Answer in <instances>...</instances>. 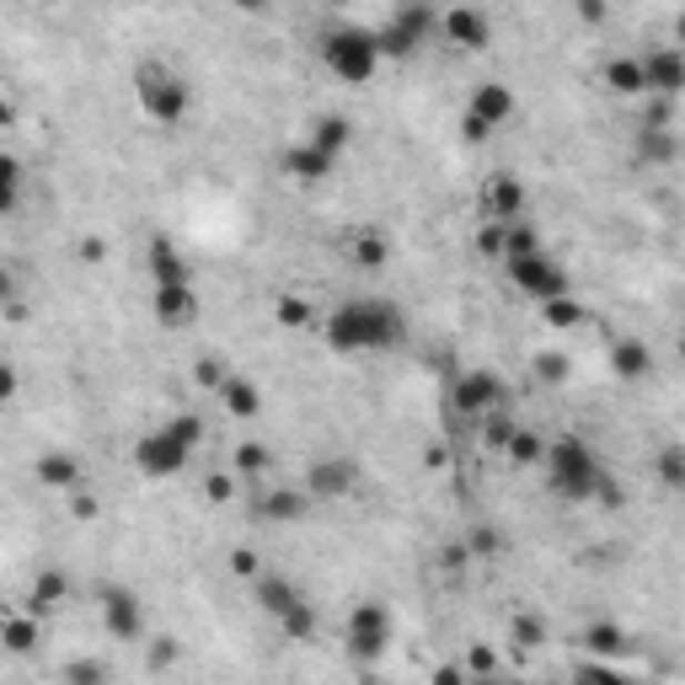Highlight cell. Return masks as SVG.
<instances>
[{"mask_svg": "<svg viewBox=\"0 0 685 685\" xmlns=\"http://www.w3.org/2000/svg\"><path fill=\"white\" fill-rule=\"evenodd\" d=\"M643 60V91L664 97V102H681L685 97V49L681 43H654L637 54Z\"/></svg>", "mask_w": 685, "mask_h": 685, "instance_id": "11", "label": "cell"}, {"mask_svg": "<svg viewBox=\"0 0 685 685\" xmlns=\"http://www.w3.org/2000/svg\"><path fill=\"white\" fill-rule=\"evenodd\" d=\"M204 498H209V504H231V498H236V477L214 472V477L204 482Z\"/></svg>", "mask_w": 685, "mask_h": 685, "instance_id": "46", "label": "cell"}, {"mask_svg": "<svg viewBox=\"0 0 685 685\" xmlns=\"http://www.w3.org/2000/svg\"><path fill=\"white\" fill-rule=\"evenodd\" d=\"M38 643H43V616L11 611V616H6V648H11V654H32Z\"/></svg>", "mask_w": 685, "mask_h": 685, "instance_id": "29", "label": "cell"}, {"mask_svg": "<svg viewBox=\"0 0 685 685\" xmlns=\"http://www.w3.org/2000/svg\"><path fill=\"white\" fill-rule=\"evenodd\" d=\"M284 172L295 182H328L332 172H338V155L322 150L316 140H295V145L284 150Z\"/></svg>", "mask_w": 685, "mask_h": 685, "instance_id": "17", "label": "cell"}, {"mask_svg": "<svg viewBox=\"0 0 685 685\" xmlns=\"http://www.w3.org/2000/svg\"><path fill=\"white\" fill-rule=\"evenodd\" d=\"M322 338H328L332 354H391L407 338V316L386 295H359L332 305L328 322H322Z\"/></svg>", "mask_w": 685, "mask_h": 685, "instance_id": "1", "label": "cell"}, {"mask_svg": "<svg viewBox=\"0 0 685 685\" xmlns=\"http://www.w3.org/2000/svg\"><path fill=\"white\" fill-rule=\"evenodd\" d=\"M129 461H134V472H140V477L161 482V477H178V472H188L193 450L182 445L167 423H155V429H145V434L129 445Z\"/></svg>", "mask_w": 685, "mask_h": 685, "instance_id": "8", "label": "cell"}, {"mask_svg": "<svg viewBox=\"0 0 685 685\" xmlns=\"http://www.w3.org/2000/svg\"><path fill=\"white\" fill-rule=\"evenodd\" d=\"M573 685H637V681H626L616 664H605V658H578L573 664Z\"/></svg>", "mask_w": 685, "mask_h": 685, "instance_id": "34", "label": "cell"}, {"mask_svg": "<svg viewBox=\"0 0 685 685\" xmlns=\"http://www.w3.org/2000/svg\"><path fill=\"white\" fill-rule=\"evenodd\" d=\"M578 643H584V654H590V658H605V664H611V658H622L626 648H632V637H626L622 626H611V622L584 626V637H578Z\"/></svg>", "mask_w": 685, "mask_h": 685, "instance_id": "25", "label": "cell"}, {"mask_svg": "<svg viewBox=\"0 0 685 685\" xmlns=\"http://www.w3.org/2000/svg\"><path fill=\"white\" fill-rule=\"evenodd\" d=\"M102 252H108V246H102V241L91 236V241H81V258H87V263H102Z\"/></svg>", "mask_w": 685, "mask_h": 685, "instance_id": "53", "label": "cell"}, {"mask_svg": "<svg viewBox=\"0 0 685 685\" xmlns=\"http://www.w3.org/2000/svg\"><path fill=\"white\" fill-rule=\"evenodd\" d=\"M108 681V664L102 658H75V664H64V685H102Z\"/></svg>", "mask_w": 685, "mask_h": 685, "instance_id": "42", "label": "cell"}, {"mask_svg": "<svg viewBox=\"0 0 685 685\" xmlns=\"http://www.w3.org/2000/svg\"><path fill=\"white\" fill-rule=\"evenodd\" d=\"M567 354H536V381H546V386H557V381H567Z\"/></svg>", "mask_w": 685, "mask_h": 685, "instance_id": "45", "label": "cell"}, {"mask_svg": "<svg viewBox=\"0 0 685 685\" xmlns=\"http://www.w3.org/2000/svg\"><path fill=\"white\" fill-rule=\"evenodd\" d=\"M658 472V487H669V493H685V445H664L654 461Z\"/></svg>", "mask_w": 685, "mask_h": 685, "instance_id": "35", "label": "cell"}, {"mask_svg": "<svg viewBox=\"0 0 685 685\" xmlns=\"http://www.w3.org/2000/svg\"><path fill=\"white\" fill-rule=\"evenodd\" d=\"M279 632H284L290 643H311V637H316V611H311V600H300L295 611L279 622Z\"/></svg>", "mask_w": 685, "mask_h": 685, "instance_id": "38", "label": "cell"}, {"mask_svg": "<svg viewBox=\"0 0 685 685\" xmlns=\"http://www.w3.org/2000/svg\"><path fill=\"white\" fill-rule=\"evenodd\" d=\"M675 32H681V43H685V17H681V22H675Z\"/></svg>", "mask_w": 685, "mask_h": 685, "instance_id": "55", "label": "cell"}, {"mask_svg": "<svg viewBox=\"0 0 685 685\" xmlns=\"http://www.w3.org/2000/svg\"><path fill=\"white\" fill-rule=\"evenodd\" d=\"M167 664H178V643H167V637H161V643L150 648V669H167Z\"/></svg>", "mask_w": 685, "mask_h": 685, "instance_id": "52", "label": "cell"}, {"mask_svg": "<svg viewBox=\"0 0 685 685\" xmlns=\"http://www.w3.org/2000/svg\"><path fill=\"white\" fill-rule=\"evenodd\" d=\"M440 17L445 11H434V6H396L386 22L375 28V43H381V60H407L417 54L429 38H440Z\"/></svg>", "mask_w": 685, "mask_h": 685, "instance_id": "5", "label": "cell"}, {"mask_svg": "<svg viewBox=\"0 0 685 685\" xmlns=\"http://www.w3.org/2000/svg\"><path fill=\"white\" fill-rule=\"evenodd\" d=\"M349 129H354L349 119H338V113H322V119L311 123V134H305V140H316L322 150L343 155V150H349Z\"/></svg>", "mask_w": 685, "mask_h": 685, "instance_id": "32", "label": "cell"}, {"mask_svg": "<svg viewBox=\"0 0 685 685\" xmlns=\"http://www.w3.org/2000/svg\"><path fill=\"white\" fill-rule=\"evenodd\" d=\"M252 600H258V611H263V616L284 622V616H290V611H295L305 595H300V590L290 584V578H284V573H258V578H252Z\"/></svg>", "mask_w": 685, "mask_h": 685, "instance_id": "19", "label": "cell"}, {"mask_svg": "<svg viewBox=\"0 0 685 685\" xmlns=\"http://www.w3.org/2000/svg\"><path fill=\"white\" fill-rule=\"evenodd\" d=\"M322 64L343 87H370L375 70H381V43H375V28H359V22H332L322 28Z\"/></svg>", "mask_w": 685, "mask_h": 685, "instance_id": "3", "label": "cell"}, {"mask_svg": "<svg viewBox=\"0 0 685 685\" xmlns=\"http://www.w3.org/2000/svg\"><path fill=\"white\" fill-rule=\"evenodd\" d=\"M429 685H472V675H466V664H440Z\"/></svg>", "mask_w": 685, "mask_h": 685, "instance_id": "50", "label": "cell"}, {"mask_svg": "<svg viewBox=\"0 0 685 685\" xmlns=\"http://www.w3.org/2000/svg\"><path fill=\"white\" fill-rule=\"evenodd\" d=\"M504 461H508V466H541V461H546V440H541L536 429H514Z\"/></svg>", "mask_w": 685, "mask_h": 685, "instance_id": "31", "label": "cell"}, {"mask_svg": "<svg viewBox=\"0 0 685 685\" xmlns=\"http://www.w3.org/2000/svg\"><path fill=\"white\" fill-rule=\"evenodd\" d=\"M525 204H531V193H525V182L514 172H487L482 178L477 188L482 225H514V220H525Z\"/></svg>", "mask_w": 685, "mask_h": 685, "instance_id": "10", "label": "cell"}, {"mask_svg": "<svg viewBox=\"0 0 685 685\" xmlns=\"http://www.w3.org/2000/svg\"><path fill=\"white\" fill-rule=\"evenodd\" d=\"M514 108H520V102H514V91H508L504 81H482V87L472 91V102H466V113L477 123H487V129H504V123L514 119Z\"/></svg>", "mask_w": 685, "mask_h": 685, "instance_id": "18", "label": "cell"}, {"mask_svg": "<svg viewBox=\"0 0 685 685\" xmlns=\"http://www.w3.org/2000/svg\"><path fill=\"white\" fill-rule=\"evenodd\" d=\"M541 322H546V328H557V332H573V328H584V322H590V311H584L578 300L567 295V300H552V305H541Z\"/></svg>", "mask_w": 685, "mask_h": 685, "instance_id": "36", "label": "cell"}, {"mask_svg": "<svg viewBox=\"0 0 685 685\" xmlns=\"http://www.w3.org/2000/svg\"><path fill=\"white\" fill-rule=\"evenodd\" d=\"M354 482H359V461H349V455H322V461H311V472H305V493L332 504V498L354 493Z\"/></svg>", "mask_w": 685, "mask_h": 685, "instance_id": "14", "label": "cell"}, {"mask_svg": "<svg viewBox=\"0 0 685 685\" xmlns=\"http://www.w3.org/2000/svg\"><path fill=\"white\" fill-rule=\"evenodd\" d=\"M514 429H520V423H514V417H508V413H487V417H482V440H487V445H493V450H508V440H514Z\"/></svg>", "mask_w": 685, "mask_h": 685, "instance_id": "43", "label": "cell"}, {"mask_svg": "<svg viewBox=\"0 0 685 685\" xmlns=\"http://www.w3.org/2000/svg\"><path fill=\"white\" fill-rule=\"evenodd\" d=\"M600 81L616 91V97H648V91H643V60H637V54H611L605 70H600Z\"/></svg>", "mask_w": 685, "mask_h": 685, "instance_id": "22", "label": "cell"}, {"mask_svg": "<svg viewBox=\"0 0 685 685\" xmlns=\"http://www.w3.org/2000/svg\"><path fill=\"white\" fill-rule=\"evenodd\" d=\"M504 402H508V386L493 370H461V375L450 381V413L455 417L482 423L487 413H504Z\"/></svg>", "mask_w": 685, "mask_h": 685, "instance_id": "9", "label": "cell"}, {"mask_svg": "<svg viewBox=\"0 0 685 685\" xmlns=\"http://www.w3.org/2000/svg\"><path fill=\"white\" fill-rule=\"evenodd\" d=\"M466 552H472V557H498V536H493V531H472V536H466Z\"/></svg>", "mask_w": 685, "mask_h": 685, "instance_id": "47", "label": "cell"}, {"mask_svg": "<svg viewBox=\"0 0 685 685\" xmlns=\"http://www.w3.org/2000/svg\"><path fill=\"white\" fill-rule=\"evenodd\" d=\"M97 493H81V487H75V493H70V514H75V520H97Z\"/></svg>", "mask_w": 685, "mask_h": 685, "instance_id": "49", "label": "cell"}, {"mask_svg": "<svg viewBox=\"0 0 685 685\" xmlns=\"http://www.w3.org/2000/svg\"><path fill=\"white\" fill-rule=\"evenodd\" d=\"M477 252H482V258H493V263H504L508 225H482V231H477Z\"/></svg>", "mask_w": 685, "mask_h": 685, "instance_id": "44", "label": "cell"}, {"mask_svg": "<svg viewBox=\"0 0 685 685\" xmlns=\"http://www.w3.org/2000/svg\"><path fill=\"white\" fill-rule=\"evenodd\" d=\"M231 375H236V370H231L225 359H214V354L193 359V381H199V386H204V391H214V396L225 391V381H231Z\"/></svg>", "mask_w": 685, "mask_h": 685, "instance_id": "37", "label": "cell"}, {"mask_svg": "<svg viewBox=\"0 0 685 685\" xmlns=\"http://www.w3.org/2000/svg\"><path fill=\"white\" fill-rule=\"evenodd\" d=\"M220 407L236 417V423H258V413H263V391L252 386L246 375H231L225 391H220Z\"/></svg>", "mask_w": 685, "mask_h": 685, "instance_id": "21", "label": "cell"}, {"mask_svg": "<svg viewBox=\"0 0 685 685\" xmlns=\"http://www.w3.org/2000/svg\"><path fill=\"white\" fill-rule=\"evenodd\" d=\"M472 685H504L498 675H472Z\"/></svg>", "mask_w": 685, "mask_h": 685, "instance_id": "54", "label": "cell"}, {"mask_svg": "<svg viewBox=\"0 0 685 685\" xmlns=\"http://www.w3.org/2000/svg\"><path fill=\"white\" fill-rule=\"evenodd\" d=\"M231 573H236V578H246V584H252V578H258L263 567H258V557H252L246 546H236V552H231Z\"/></svg>", "mask_w": 685, "mask_h": 685, "instance_id": "48", "label": "cell"}, {"mask_svg": "<svg viewBox=\"0 0 685 685\" xmlns=\"http://www.w3.org/2000/svg\"><path fill=\"white\" fill-rule=\"evenodd\" d=\"M38 477H43V487L75 493V487H81V461L64 455V450H49V455H38Z\"/></svg>", "mask_w": 685, "mask_h": 685, "instance_id": "28", "label": "cell"}, {"mask_svg": "<svg viewBox=\"0 0 685 685\" xmlns=\"http://www.w3.org/2000/svg\"><path fill=\"white\" fill-rule=\"evenodd\" d=\"M150 311H155V322L167 332H188L199 322V290L193 284H161L150 295Z\"/></svg>", "mask_w": 685, "mask_h": 685, "instance_id": "15", "label": "cell"}, {"mask_svg": "<svg viewBox=\"0 0 685 685\" xmlns=\"http://www.w3.org/2000/svg\"><path fill=\"white\" fill-rule=\"evenodd\" d=\"M632 150H637V161H643V167H664V161H675V155H681V140H675V129H637Z\"/></svg>", "mask_w": 685, "mask_h": 685, "instance_id": "27", "label": "cell"}, {"mask_svg": "<svg viewBox=\"0 0 685 685\" xmlns=\"http://www.w3.org/2000/svg\"><path fill=\"white\" fill-rule=\"evenodd\" d=\"M231 466H236V477H269L273 472V450L269 445H258V440H241L236 455H231Z\"/></svg>", "mask_w": 685, "mask_h": 685, "instance_id": "30", "label": "cell"}, {"mask_svg": "<svg viewBox=\"0 0 685 685\" xmlns=\"http://www.w3.org/2000/svg\"><path fill=\"white\" fill-rule=\"evenodd\" d=\"M508 643L525 648V654H536L541 643H546V622L531 616V611H514V616H508Z\"/></svg>", "mask_w": 685, "mask_h": 685, "instance_id": "33", "label": "cell"}, {"mask_svg": "<svg viewBox=\"0 0 685 685\" xmlns=\"http://www.w3.org/2000/svg\"><path fill=\"white\" fill-rule=\"evenodd\" d=\"M102 626L119 637V643H140L145 637V611H140V600L129 595V590H119V584H102Z\"/></svg>", "mask_w": 685, "mask_h": 685, "instance_id": "13", "label": "cell"}, {"mask_svg": "<svg viewBox=\"0 0 685 685\" xmlns=\"http://www.w3.org/2000/svg\"><path fill=\"white\" fill-rule=\"evenodd\" d=\"M134 102H140V113H145L155 129H178L182 119H188V81H182L178 70L167 60H140L134 64Z\"/></svg>", "mask_w": 685, "mask_h": 685, "instance_id": "4", "label": "cell"}, {"mask_svg": "<svg viewBox=\"0 0 685 685\" xmlns=\"http://www.w3.org/2000/svg\"><path fill=\"white\" fill-rule=\"evenodd\" d=\"M440 38H445L450 49H487L493 43V17L482 11V6H450L445 17H440Z\"/></svg>", "mask_w": 685, "mask_h": 685, "instance_id": "12", "label": "cell"}, {"mask_svg": "<svg viewBox=\"0 0 685 685\" xmlns=\"http://www.w3.org/2000/svg\"><path fill=\"white\" fill-rule=\"evenodd\" d=\"M17 199H22V161L17 155H0V204L17 209Z\"/></svg>", "mask_w": 685, "mask_h": 685, "instance_id": "40", "label": "cell"}, {"mask_svg": "<svg viewBox=\"0 0 685 685\" xmlns=\"http://www.w3.org/2000/svg\"><path fill=\"white\" fill-rule=\"evenodd\" d=\"M273 316H279V322H284V328H311V322H316V311H311V305H305V300L300 295H279V305H273Z\"/></svg>", "mask_w": 685, "mask_h": 685, "instance_id": "39", "label": "cell"}, {"mask_svg": "<svg viewBox=\"0 0 685 685\" xmlns=\"http://www.w3.org/2000/svg\"><path fill=\"white\" fill-rule=\"evenodd\" d=\"M466 675H493V648H472L466 654Z\"/></svg>", "mask_w": 685, "mask_h": 685, "instance_id": "51", "label": "cell"}, {"mask_svg": "<svg viewBox=\"0 0 685 685\" xmlns=\"http://www.w3.org/2000/svg\"><path fill=\"white\" fill-rule=\"evenodd\" d=\"M508 284L520 290V295H531L536 305H552V300H567L573 295V279L567 269L552 258V252H531V258H508L504 263Z\"/></svg>", "mask_w": 685, "mask_h": 685, "instance_id": "7", "label": "cell"}, {"mask_svg": "<svg viewBox=\"0 0 685 685\" xmlns=\"http://www.w3.org/2000/svg\"><path fill=\"white\" fill-rule=\"evenodd\" d=\"M546 487L563 498V504H590V498H605V504H622L616 482L605 472V461L595 455V445L584 434H557L546 445Z\"/></svg>", "mask_w": 685, "mask_h": 685, "instance_id": "2", "label": "cell"}, {"mask_svg": "<svg viewBox=\"0 0 685 685\" xmlns=\"http://www.w3.org/2000/svg\"><path fill=\"white\" fill-rule=\"evenodd\" d=\"M391 611L381 605V600H359L354 611H349V626H343V648H349V658L354 664H381V658L391 654Z\"/></svg>", "mask_w": 685, "mask_h": 685, "instance_id": "6", "label": "cell"}, {"mask_svg": "<svg viewBox=\"0 0 685 685\" xmlns=\"http://www.w3.org/2000/svg\"><path fill=\"white\" fill-rule=\"evenodd\" d=\"M311 508V493H300V487H279V482H263L258 493H252V514L258 520H269V525H290Z\"/></svg>", "mask_w": 685, "mask_h": 685, "instance_id": "16", "label": "cell"}, {"mask_svg": "<svg viewBox=\"0 0 685 685\" xmlns=\"http://www.w3.org/2000/svg\"><path fill=\"white\" fill-rule=\"evenodd\" d=\"M150 279H155V290H161V284H193V279H188V263H182V252L178 246H172V241L167 236H155L150 241Z\"/></svg>", "mask_w": 685, "mask_h": 685, "instance_id": "23", "label": "cell"}, {"mask_svg": "<svg viewBox=\"0 0 685 685\" xmlns=\"http://www.w3.org/2000/svg\"><path fill=\"white\" fill-rule=\"evenodd\" d=\"M64 600H70V578L54 573V567H43V573L32 578V590H28V611L32 616H49V611H60Z\"/></svg>", "mask_w": 685, "mask_h": 685, "instance_id": "24", "label": "cell"}, {"mask_svg": "<svg viewBox=\"0 0 685 685\" xmlns=\"http://www.w3.org/2000/svg\"><path fill=\"white\" fill-rule=\"evenodd\" d=\"M504 685H531V681H504Z\"/></svg>", "mask_w": 685, "mask_h": 685, "instance_id": "56", "label": "cell"}, {"mask_svg": "<svg viewBox=\"0 0 685 685\" xmlns=\"http://www.w3.org/2000/svg\"><path fill=\"white\" fill-rule=\"evenodd\" d=\"M611 370H616V381H632V386H643L648 375H654V349L643 343V338H616L611 343Z\"/></svg>", "mask_w": 685, "mask_h": 685, "instance_id": "20", "label": "cell"}, {"mask_svg": "<svg viewBox=\"0 0 685 685\" xmlns=\"http://www.w3.org/2000/svg\"><path fill=\"white\" fill-rule=\"evenodd\" d=\"M349 258H354L364 273L386 269L391 263V236L386 231H354V236H349Z\"/></svg>", "mask_w": 685, "mask_h": 685, "instance_id": "26", "label": "cell"}, {"mask_svg": "<svg viewBox=\"0 0 685 685\" xmlns=\"http://www.w3.org/2000/svg\"><path fill=\"white\" fill-rule=\"evenodd\" d=\"M167 429H172L188 450L204 445V417H199V413H172V417H167Z\"/></svg>", "mask_w": 685, "mask_h": 685, "instance_id": "41", "label": "cell"}, {"mask_svg": "<svg viewBox=\"0 0 685 685\" xmlns=\"http://www.w3.org/2000/svg\"><path fill=\"white\" fill-rule=\"evenodd\" d=\"M681 359H685V338H681Z\"/></svg>", "mask_w": 685, "mask_h": 685, "instance_id": "57", "label": "cell"}]
</instances>
